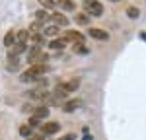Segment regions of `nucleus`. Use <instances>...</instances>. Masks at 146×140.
I'll return each mask as SVG.
<instances>
[{
  "label": "nucleus",
  "mask_w": 146,
  "mask_h": 140,
  "mask_svg": "<svg viewBox=\"0 0 146 140\" xmlns=\"http://www.w3.org/2000/svg\"><path fill=\"white\" fill-rule=\"evenodd\" d=\"M45 72H47V64H33V66H29V68L25 70L23 74H27L33 82H41V76Z\"/></svg>",
  "instance_id": "nucleus-1"
},
{
  "label": "nucleus",
  "mask_w": 146,
  "mask_h": 140,
  "mask_svg": "<svg viewBox=\"0 0 146 140\" xmlns=\"http://www.w3.org/2000/svg\"><path fill=\"white\" fill-rule=\"evenodd\" d=\"M86 14L88 16H101L103 14V6L98 0H88L86 2Z\"/></svg>",
  "instance_id": "nucleus-2"
},
{
  "label": "nucleus",
  "mask_w": 146,
  "mask_h": 140,
  "mask_svg": "<svg viewBox=\"0 0 146 140\" xmlns=\"http://www.w3.org/2000/svg\"><path fill=\"white\" fill-rule=\"evenodd\" d=\"M47 95H49V92H47V88H43V86H37L35 90H31V92H27V97H31V99H37V101H45Z\"/></svg>",
  "instance_id": "nucleus-3"
},
{
  "label": "nucleus",
  "mask_w": 146,
  "mask_h": 140,
  "mask_svg": "<svg viewBox=\"0 0 146 140\" xmlns=\"http://www.w3.org/2000/svg\"><path fill=\"white\" fill-rule=\"evenodd\" d=\"M64 39H66V43H68V41H72L74 45H84V35L80 33V31H74V29H66Z\"/></svg>",
  "instance_id": "nucleus-4"
},
{
  "label": "nucleus",
  "mask_w": 146,
  "mask_h": 140,
  "mask_svg": "<svg viewBox=\"0 0 146 140\" xmlns=\"http://www.w3.org/2000/svg\"><path fill=\"white\" fill-rule=\"evenodd\" d=\"M88 35L92 39H98V41H109V33L105 29H98V27H90L88 29Z\"/></svg>",
  "instance_id": "nucleus-5"
},
{
  "label": "nucleus",
  "mask_w": 146,
  "mask_h": 140,
  "mask_svg": "<svg viewBox=\"0 0 146 140\" xmlns=\"http://www.w3.org/2000/svg\"><path fill=\"white\" fill-rule=\"evenodd\" d=\"M78 86H80V80L78 78H72V80H68V82H60L56 88H60V90H64L66 93H70V92H76Z\"/></svg>",
  "instance_id": "nucleus-6"
},
{
  "label": "nucleus",
  "mask_w": 146,
  "mask_h": 140,
  "mask_svg": "<svg viewBox=\"0 0 146 140\" xmlns=\"http://www.w3.org/2000/svg\"><path fill=\"white\" fill-rule=\"evenodd\" d=\"M60 130V125L58 123H55V121H49V123H45V125H41V132L43 134H56Z\"/></svg>",
  "instance_id": "nucleus-7"
},
{
  "label": "nucleus",
  "mask_w": 146,
  "mask_h": 140,
  "mask_svg": "<svg viewBox=\"0 0 146 140\" xmlns=\"http://www.w3.org/2000/svg\"><path fill=\"white\" fill-rule=\"evenodd\" d=\"M51 22L55 23L56 27H64V25H68V20L64 14H58V12H55L53 16H51Z\"/></svg>",
  "instance_id": "nucleus-8"
},
{
  "label": "nucleus",
  "mask_w": 146,
  "mask_h": 140,
  "mask_svg": "<svg viewBox=\"0 0 146 140\" xmlns=\"http://www.w3.org/2000/svg\"><path fill=\"white\" fill-rule=\"evenodd\" d=\"M18 43V33L16 31H8V33L4 35V47H8V49H12V47Z\"/></svg>",
  "instance_id": "nucleus-9"
},
{
  "label": "nucleus",
  "mask_w": 146,
  "mask_h": 140,
  "mask_svg": "<svg viewBox=\"0 0 146 140\" xmlns=\"http://www.w3.org/2000/svg\"><path fill=\"white\" fill-rule=\"evenodd\" d=\"M80 103H82L80 99H68V101H64V103H62V111L72 113L74 109H78V107H80Z\"/></svg>",
  "instance_id": "nucleus-10"
},
{
  "label": "nucleus",
  "mask_w": 146,
  "mask_h": 140,
  "mask_svg": "<svg viewBox=\"0 0 146 140\" xmlns=\"http://www.w3.org/2000/svg\"><path fill=\"white\" fill-rule=\"evenodd\" d=\"M49 47H51V49H55V51H58V53H60V51H62V49L66 47V39H64V37H56V39H53V41L49 43Z\"/></svg>",
  "instance_id": "nucleus-11"
},
{
  "label": "nucleus",
  "mask_w": 146,
  "mask_h": 140,
  "mask_svg": "<svg viewBox=\"0 0 146 140\" xmlns=\"http://www.w3.org/2000/svg\"><path fill=\"white\" fill-rule=\"evenodd\" d=\"M25 49H27V43H16V45L8 51V57H18V55H22Z\"/></svg>",
  "instance_id": "nucleus-12"
},
{
  "label": "nucleus",
  "mask_w": 146,
  "mask_h": 140,
  "mask_svg": "<svg viewBox=\"0 0 146 140\" xmlns=\"http://www.w3.org/2000/svg\"><path fill=\"white\" fill-rule=\"evenodd\" d=\"M56 4H58L60 10H66V12H74V10H76L74 0H56Z\"/></svg>",
  "instance_id": "nucleus-13"
},
{
  "label": "nucleus",
  "mask_w": 146,
  "mask_h": 140,
  "mask_svg": "<svg viewBox=\"0 0 146 140\" xmlns=\"http://www.w3.org/2000/svg\"><path fill=\"white\" fill-rule=\"evenodd\" d=\"M33 115L37 117V119H47V117H49V107H47V105H39V107H35Z\"/></svg>",
  "instance_id": "nucleus-14"
},
{
  "label": "nucleus",
  "mask_w": 146,
  "mask_h": 140,
  "mask_svg": "<svg viewBox=\"0 0 146 140\" xmlns=\"http://www.w3.org/2000/svg\"><path fill=\"white\" fill-rule=\"evenodd\" d=\"M74 20H76V23H80V25H90V16H88V14H76Z\"/></svg>",
  "instance_id": "nucleus-15"
},
{
  "label": "nucleus",
  "mask_w": 146,
  "mask_h": 140,
  "mask_svg": "<svg viewBox=\"0 0 146 140\" xmlns=\"http://www.w3.org/2000/svg\"><path fill=\"white\" fill-rule=\"evenodd\" d=\"M27 39H31L29 29H22V31H18V43H27Z\"/></svg>",
  "instance_id": "nucleus-16"
},
{
  "label": "nucleus",
  "mask_w": 146,
  "mask_h": 140,
  "mask_svg": "<svg viewBox=\"0 0 146 140\" xmlns=\"http://www.w3.org/2000/svg\"><path fill=\"white\" fill-rule=\"evenodd\" d=\"M20 134H22L23 138L27 140V138H31L33 130H31V127H29V125H22V127H20Z\"/></svg>",
  "instance_id": "nucleus-17"
},
{
  "label": "nucleus",
  "mask_w": 146,
  "mask_h": 140,
  "mask_svg": "<svg viewBox=\"0 0 146 140\" xmlns=\"http://www.w3.org/2000/svg\"><path fill=\"white\" fill-rule=\"evenodd\" d=\"M58 29H60V27H56V25H49V27H45V29H43V35L55 37V35H58Z\"/></svg>",
  "instance_id": "nucleus-18"
},
{
  "label": "nucleus",
  "mask_w": 146,
  "mask_h": 140,
  "mask_svg": "<svg viewBox=\"0 0 146 140\" xmlns=\"http://www.w3.org/2000/svg\"><path fill=\"white\" fill-rule=\"evenodd\" d=\"M35 18H37V22H47L51 16L47 14V10H37L35 12Z\"/></svg>",
  "instance_id": "nucleus-19"
},
{
  "label": "nucleus",
  "mask_w": 146,
  "mask_h": 140,
  "mask_svg": "<svg viewBox=\"0 0 146 140\" xmlns=\"http://www.w3.org/2000/svg\"><path fill=\"white\" fill-rule=\"evenodd\" d=\"M41 27H43V22H37V20H35V22L31 23V25H29V33H31V35L37 33V31H39Z\"/></svg>",
  "instance_id": "nucleus-20"
},
{
  "label": "nucleus",
  "mask_w": 146,
  "mask_h": 140,
  "mask_svg": "<svg viewBox=\"0 0 146 140\" xmlns=\"http://www.w3.org/2000/svg\"><path fill=\"white\" fill-rule=\"evenodd\" d=\"M31 43H33L35 47H41V43H43V35L41 33H33L31 35Z\"/></svg>",
  "instance_id": "nucleus-21"
},
{
  "label": "nucleus",
  "mask_w": 146,
  "mask_h": 140,
  "mask_svg": "<svg viewBox=\"0 0 146 140\" xmlns=\"http://www.w3.org/2000/svg\"><path fill=\"white\" fill-rule=\"evenodd\" d=\"M138 14H140V12L136 10L135 6H129V8H127V16H129V18H133V20H135V18H138Z\"/></svg>",
  "instance_id": "nucleus-22"
},
{
  "label": "nucleus",
  "mask_w": 146,
  "mask_h": 140,
  "mask_svg": "<svg viewBox=\"0 0 146 140\" xmlns=\"http://www.w3.org/2000/svg\"><path fill=\"white\" fill-rule=\"evenodd\" d=\"M39 4L43 6V8H55V0H39Z\"/></svg>",
  "instance_id": "nucleus-23"
},
{
  "label": "nucleus",
  "mask_w": 146,
  "mask_h": 140,
  "mask_svg": "<svg viewBox=\"0 0 146 140\" xmlns=\"http://www.w3.org/2000/svg\"><path fill=\"white\" fill-rule=\"evenodd\" d=\"M39 121H41V119H37L35 115H31V117H29V127H31V128L37 127V125H39Z\"/></svg>",
  "instance_id": "nucleus-24"
},
{
  "label": "nucleus",
  "mask_w": 146,
  "mask_h": 140,
  "mask_svg": "<svg viewBox=\"0 0 146 140\" xmlns=\"http://www.w3.org/2000/svg\"><path fill=\"white\" fill-rule=\"evenodd\" d=\"M22 111H23V113H33L35 107H33L31 103H27V105H23V107H22Z\"/></svg>",
  "instance_id": "nucleus-25"
},
{
  "label": "nucleus",
  "mask_w": 146,
  "mask_h": 140,
  "mask_svg": "<svg viewBox=\"0 0 146 140\" xmlns=\"http://www.w3.org/2000/svg\"><path fill=\"white\" fill-rule=\"evenodd\" d=\"M74 138H76V134L74 132H68V134H64L62 138H58V140H74Z\"/></svg>",
  "instance_id": "nucleus-26"
},
{
  "label": "nucleus",
  "mask_w": 146,
  "mask_h": 140,
  "mask_svg": "<svg viewBox=\"0 0 146 140\" xmlns=\"http://www.w3.org/2000/svg\"><path fill=\"white\" fill-rule=\"evenodd\" d=\"M82 140H94V138H92V134H88V130H86V136H84Z\"/></svg>",
  "instance_id": "nucleus-27"
},
{
  "label": "nucleus",
  "mask_w": 146,
  "mask_h": 140,
  "mask_svg": "<svg viewBox=\"0 0 146 140\" xmlns=\"http://www.w3.org/2000/svg\"><path fill=\"white\" fill-rule=\"evenodd\" d=\"M140 37H142V39H146V33H140Z\"/></svg>",
  "instance_id": "nucleus-28"
},
{
  "label": "nucleus",
  "mask_w": 146,
  "mask_h": 140,
  "mask_svg": "<svg viewBox=\"0 0 146 140\" xmlns=\"http://www.w3.org/2000/svg\"><path fill=\"white\" fill-rule=\"evenodd\" d=\"M113 2H117V0H113Z\"/></svg>",
  "instance_id": "nucleus-29"
},
{
  "label": "nucleus",
  "mask_w": 146,
  "mask_h": 140,
  "mask_svg": "<svg viewBox=\"0 0 146 140\" xmlns=\"http://www.w3.org/2000/svg\"><path fill=\"white\" fill-rule=\"evenodd\" d=\"M86 2H88V0H86Z\"/></svg>",
  "instance_id": "nucleus-30"
}]
</instances>
